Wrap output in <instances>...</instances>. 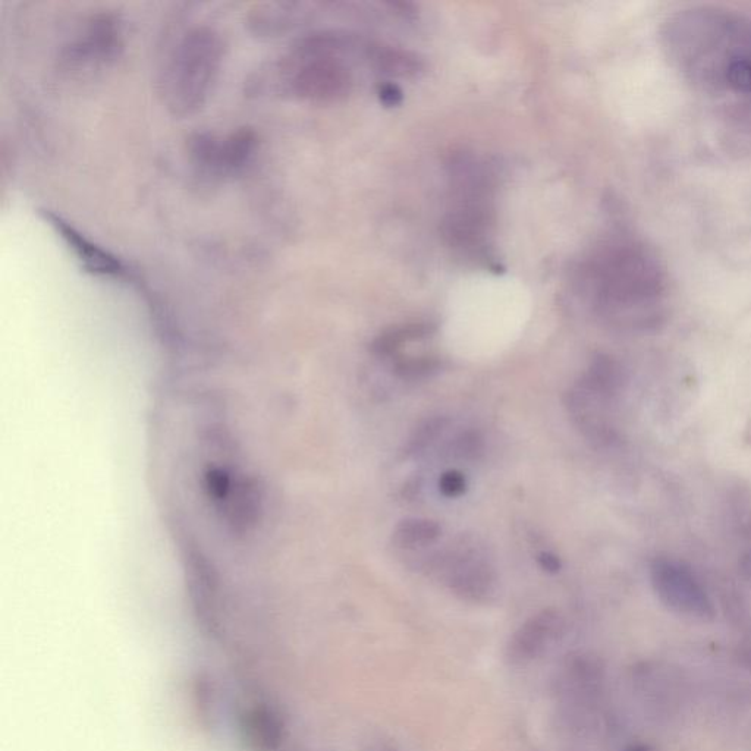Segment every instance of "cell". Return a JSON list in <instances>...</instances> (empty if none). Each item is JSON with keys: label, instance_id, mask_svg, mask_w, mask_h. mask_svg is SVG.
I'll return each mask as SVG.
<instances>
[{"label": "cell", "instance_id": "8992f818", "mask_svg": "<svg viewBox=\"0 0 751 751\" xmlns=\"http://www.w3.org/2000/svg\"><path fill=\"white\" fill-rule=\"evenodd\" d=\"M257 134L251 128H238L225 137L197 133L188 140L191 163L207 178L238 174L254 156Z\"/></svg>", "mask_w": 751, "mask_h": 751}, {"label": "cell", "instance_id": "ac0fdd59", "mask_svg": "<svg viewBox=\"0 0 751 751\" xmlns=\"http://www.w3.org/2000/svg\"><path fill=\"white\" fill-rule=\"evenodd\" d=\"M380 102L388 106H395L401 103L402 91L395 84H383L379 89Z\"/></svg>", "mask_w": 751, "mask_h": 751}, {"label": "cell", "instance_id": "8fae6325", "mask_svg": "<svg viewBox=\"0 0 751 751\" xmlns=\"http://www.w3.org/2000/svg\"><path fill=\"white\" fill-rule=\"evenodd\" d=\"M442 529L429 518H405L394 530V542L402 549H417L432 545L441 537Z\"/></svg>", "mask_w": 751, "mask_h": 751}, {"label": "cell", "instance_id": "7a4b0ae2", "mask_svg": "<svg viewBox=\"0 0 751 751\" xmlns=\"http://www.w3.org/2000/svg\"><path fill=\"white\" fill-rule=\"evenodd\" d=\"M602 313L634 325H653L661 314L665 284L655 257L636 244L606 250L590 269Z\"/></svg>", "mask_w": 751, "mask_h": 751}, {"label": "cell", "instance_id": "4fadbf2b", "mask_svg": "<svg viewBox=\"0 0 751 751\" xmlns=\"http://www.w3.org/2000/svg\"><path fill=\"white\" fill-rule=\"evenodd\" d=\"M377 67L386 74L398 77H410L420 71L421 64L416 56L394 49H377L375 55Z\"/></svg>", "mask_w": 751, "mask_h": 751}, {"label": "cell", "instance_id": "7c38bea8", "mask_svg": "<svg viewBox=\"0 0 751 751\" xmlns=\"http://www.w3.org/2000/svg\"><path fill=\"white\" fill-rule=\"evenodd\" d=\"M441 367L442 363L438 357L421 355V357L399 358L392 364V372L398 379L405 380V382H419V380L435 376Z\"/></svg>", "mask_w": 751, "mask_h": 751}, {"label": "cell", "instance_id": "6da1fadb", "mask_svg": "<svg viewBox=\"0 0 751 751\" xmlns=\"http://www.w3.org/2000/svg\"><path fill=\"white\" fill-rule=\"evenodd\" d=\"M666 43L696 83L751 96V20L691 11L668 24Z\"/></svg>", "mask_w": 751, "mask_h": 751}, {"label": "cell", "instance_id": "ffe728a7", "mask_svg": "<svg viewBox=\"0 0 751 751\" xmlns=\"http://www.w3.org/2000/svg\"><path fill=\"white\" fill-rule=\"evenodd\" d=\"M625 751H655V750L650 749L649 746H633V747H630V749H627Z\"/></svg>", "mask_w": 751, "mask_h": 751}, {"label": "cell", "instance_id": "30bf717a", "mask_svg": "<svg viewBox=\"0 0 751 751\" xmlns=\"http://www.w3.org/2000/svg\"><path fill=\"white\" fill-rule=\"evenodd\" d=\"M433 332H435V326L426 322L394 326V328H389L388 331L380 333L370 348L377 357H391L401 350L402 345L429 338Z\"/></svg>", "mask_w": 751, "mask_h": 751}, {"label": "cell", "instance_id": "52a82bcc", "mask_svg": "<svg viewBox=\"0 0 751 751\" xmlns=\"http://www.w3.org/2000/svg\"><path fill=\"white\" fill-rule=\"evenodd\" d=\"M438 571L449 589L468 602H486L495 595L498 575L485 551L474 543H460L438 559Z\"/></svg>", "mask_w": 751, "mask_h": 751}, {"label": "cell", "instance_id": "9a60e30c", "mask_svg": "<svg viewBox=\"0 0 751 751\" xmlns=\"http://www.w3.org/2000/svg\"><path fill=\"white\" fill-rule=\"evenodd\" d=\"M483 451V439L482 436L473 430H467V432L460 433L457 438L452 441L451 454L452 457L458 458V460H476Z\"/></svg>", "mask_w": 751, "mask_h": 751}, {"label": "cell", "instance_id": "5bb4252c", "mask_svg": "<svg viewBox=\"0 0 751 751\" xmlns=\"http://www.w3.org/2000/svg\"><path fill=\"white\" fill-rule=\"evenodd\" d=\"M446 424H448V420L445 417H433V419L421 423L411 436L410 442H408V454H419L427 446L432 445L442 435Z\"/></svg>", "mask_w": 751, "mask_h": 751}, {"label": "cell", "instance_id": "e0dca14e", "mask_svg": "<svg viewBox=\"0 0 751 751\" xmlns=\"http://www.w3.org/2000/svg\"><path fill=\"white\" fill-rule=\"evenodd\" d=\"M537 562H539L540 568L549 574L559 573L562 568L561 559L552 552L539 553V556H537Z\"/></svg>", "mask_w": 751, "mask_h": 751}, {"label": "cell", "instance_id": "9c48e42d", "mask_svg": "<svg viewBox=\"0 0 751 751\" xmlns=\"http://www.w3.org/2000/svg\"><path fill=\"white\" fill-rule=\"evenodd\" d=\"M564 634V618L556 609H545L527 619L508 646L512 663H526L540 658Z\"/></svg>", "mask_w": 751, "mask_h": 751}, {"label": "cell", "instance_id": "3957f363", "mask_svg": "<svg viewBox=\"0 0 751 751\" xmlns=\"http://www.w3.org/2000/svg\"><path fill=\"white\" fill-rule=\"evenodd\" d=\"M223 39L215 28L197 25L185 31L160 71V96L174 115L199 111L213 89L223 59Z\"/></svg>", "mask_w": 751, "mask_h": 751}, {"label": "cell", "instance_id": "5b68a950", "mask_svg": "<svg viewBox=\"0 0 751 751\" xmlns=\"http://www.w3.org/2000/svg\"><path fill=\"white\" fill-rule=\"evenodd\" d=\"M650 581L666 608L703 621L715 617V606L705 586L683 561L659 556L650 565Z\"/></svg>", "mask_w": 751, "mask_h": 751}, {"label": "cell", "instance_id": "2e32d148", "mask_svg": "<svg viewBox=\"0 0 751 751\" xmlns=\"http://www.w3.org/2000/svg\"><path fill=\"white\" fill-rule=\"evenodd\" d=\"M439 490L446 498H460L467 490V479L461 471H445L439 479Z\"/></svg>", "mask_w": 751, "mask_h": 751}, {"label": "cell", "instance_id": "ba28073f", "mask_svg": "<svg viewBox=\"0 0 751 751\" xmlns=\"http://www.w3.org/2000/svg\"><path fill=\"white\" fill-rule=\"evenodd\" d=\"M42 215L49 226H52L53 231L67 244L86 272L96 276H108V278H121L125 275L124 263L115 254L93 243L74 225L65 221L61 215L53 213L52 210H42Z\"/></svg>", "mask_w": 751, "mask_h": 751}, {"label": "cell", "instance_id": "d6986e66", "mask_svg": "<svg viewBox=\"0 0 751 751\" xmlns=\"http://www.w3.org/2000/svg\"><path fill=\"white\" fill-rule=\"evenodd\" d=\"M741 571H743V574L751 580V549L743 556V559H741Z\"/></svg>", "mask_w": 751, "mask_h": 751}, {"label": "cell", "instance_id": "277c9868", "mask_svg": "<svg viewBox=\"0 0 751 751\" xmlns=\"http://www.w3.org/2000/svg\"><path fill=\"white\" fill-rule=\"evenodd\" d=\"M122 28L112 14L93 15L59 56V68L71 77L96 74L108 68L122 50Z\"/></svg>", "mask_w": 751, "mask_h": 751}]
</instances>
